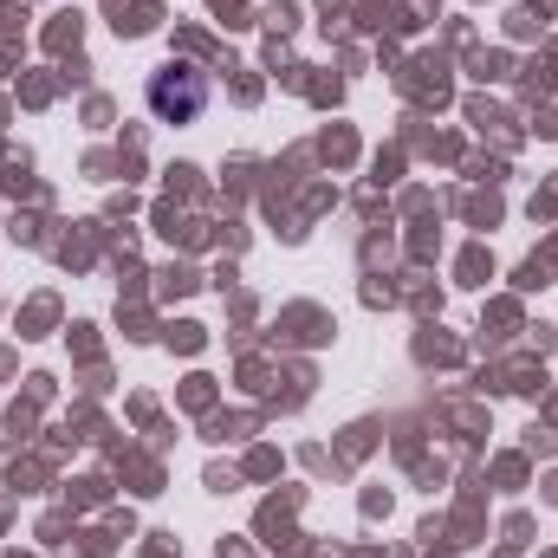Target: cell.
<instances>
[{"label": "cell", "mask_w": 558, "mask_h": 558, "mask_svg": "<svg viewBox=\"0 0 558 558\" xmlns=\"http://www.w3.org/2000/svg\"><path fill=\"white\" fill-rule=\"evenodd\" d=\"M143 98H149V111H156L162 124H195V118L208 111L215 85H208V72H202V65H189V59H169V65H156V72H149Z\"/></svg>", "instance_id": "obj_1"}]
</instances>
